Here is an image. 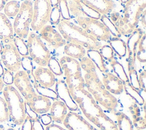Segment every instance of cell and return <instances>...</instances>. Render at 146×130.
Listing matches in <instances>:
<instances>
[{"instance_id": "obj_40", "label": "cell", "mask_w": 146, "mask_h": 130, "mask_svg": "<svg viewBox=\"0 0 146 130\" xmlns=\"http://www.w3.org/2000/svg\"><path fill=\"white\" fill-rule=\"evenodd\" d=\"M9 111L4 98L0 96V123L7 121L9 120Z\"/></svg>"}, {"instance_id": "obj_20", "label": "cell", "mask_w": 146, "mask_h": 130, "mask_svg": "<svg viewBox=\"0 0 146 130\" xmlns=\"http://www.w3.org/2000/svg\"><path fill=\"white\" fill-rule=\"evenodd\" d=\"M14 32L13 26L9 18L0 12V39L5 44L13 41Z\"/></svg>"}, {"instance_id": "obj_14", "label": "cell", "mask_w": 146, "mask_h": 130, "mask_svg": "<svg viewBox=\"0 0 146 130\" xmlns=\"http://www.w3.org/2000/svg\"><path fill=\"white\" fill-rule=\"evenodd\" d=\"M39 36L54 48H58L66 44L62 35L50 25H44L39 31Z\"/></svg>"}, {"instance_id": "obj_56", "label": "cell", "mask_w": 146, "mask_h": 130, "mask_svg": "<svg viewBox=\"0 0 146 130\" xmlns=\"http://www.w3.org/2000/svg\"><path fill=\"white\" fill-rule=\"evenodd\" d=\"M136 130H143V129H137Z\"/></svg>"}, {"instance_id": "obj_23", "label": "cell", "mask_w": 146, "mask_h": 130, "mask_svg": "<svg viewBox=\"0 0 146 130\" xmlns=\"http://www.w3.org/2000/svg\"><path fill=\"white\" fill-rule=\"evenodd\" d=\"M110 20L115 25V27L121 35L129 36L134 31L124 19L122 14L118 12H113L110 15Z\"/></svg>"}, {"instance_id": "obj_29", "label": "cell", "mask_w": 146, "mask_h": 130, "mask_svg": "<svg viewBox=\"0 0 146 130\" xmlns=\"http://www.w3.org/2000/svg\"><path fill=\"white\" fill-rule=\"evenodd\" d=\"M124 86V91L126 94L129 96L136 104L143 106L145 104V100L144 98L140 94L139 92L135 90L130 84L129 82L123 83Z\"/></svg>"}, {"instance_id": "obj_49", "label": "cell", "mask_w": 146, "mask_h": 130, "mask_svg": "<svg viewBox=\"0 0 146 130\" xmlns=\"http://www.w3.org/2000/svg\"><path fill=\"white\" fill-rule=\"evenodd\" d=\"M33 130H44L39 119L32 120Z\"/></svg>"}, {"instance_id": "obj_45", "label": "cell", "mask_w": 146, "mask_h": 130, "mask_svg": "<svg viewBox=\"0 0 146 130\" xmlns=\"http://www.w3.org/2000/svg\"><path fill=\"white\" fill-rule=\"evenodd\" d=\"M25 109H26V115L28 116L29 117L31 118L32 120H36L39 119L38 115L36 113H35L29 105V104L25 101Z\"/></svg>"}, {"instance_id": "obj_26", "label": "cell", "mask_w": 146, "mask_h": 130, "mask_svg": "<svg viewBox=\"0 0 146 130\" xmlns=\"http://www.w3.org/2000/svg\"><path fill=\"white\" fill-rule=\"evenodd\" d=\"M87 55L100 71L103 73L107 72L108 70L105 63V60L101 55L99 50H87Z\"/></svg>"}, {"instance_id": "obj_33", "label": "cell", "mask_w": 146, "mask_h": 130, "mask_svg": "<svg viewBox=\"0 0 146 130\" xmlns=\"http://www.w3.org/2000/svg\"><path fill=\"white\" fill-rule=\"evenodd\" d=\"M20 9V4L17 0H11L7 2L3 7L4 14L7 17H16Z\"/></svg>"}, {"instance_id": "obj_28", "label": "cell", "mask_w": 146, "mask_h": 130, "mask_svg": "<svg viewBox=\"0 0 146 130\" xmlns=\"http://www.w3.org/2000/svg\"><path fill=\"white\" fill-rule=\"evenodd\" d=\"M114 114L117 120L119 130H133V125L130 118L121 111H115Z\"/></svg>"}, {"instance_id": "obj_24", "label": "cell", "mask_w": 146, "mask_h": 130, "mask_svg": "<svg viewBox=\"0 0 146 130\" xmlns=\"http://www.w3.org/2000/svg\"><path fill=\"white\" fill-rule=\"evenodd\" d=\"M129 111L132 116L133 125L136 129H144L146 128L145 112H142L136 103H132L129 107Z\"/></svg>"}, {"instance_id": "obj_55", "label": "cell", "mask_w": 146, "mask_h": 130, "mask_svg": "<svg viewBox=\"0 0 146 130\" xmlns=\"http://www.w3.org/2000/svg\"><path fill=\"white\" fill-rule=\"evenodd\" d=\"M2 48H3V47L2 46V44L0 43V54H1V53L2 52Z\"/></svg>"}, {"instance_id": "obj_52", "label": "cell", "mask_w": 146, "mask_h": 130, "mask_svg": "<svg viewBox=\"0 0 146 130\" xmlns=\"http://www.w3.org/2000/svg\"><path fill=\"white\" fill-rule=\"evenodd\" d=\"M4 86H5V83L3 82L2 78L1 77H0V92L3 90Z\"/></svg>"}, {"instance_id": "obj_10", "label": "cell", "mask_w": 146, "mask_h": 130, "mask_svg": "<svg viewBox=\"0 0 146 130\" xmlns=\"http://www.w3.org/2000/svg\"><path fill=\"white\" fill-rule=\"evenodd\" d=\"M145 7L146 0H128L125 3L122 15L133 30L137 27L140 18Z\"/></svg>"}, {"instance_id": "obj_46", "label": "cell", "mask_w": 146, "mask_h": 130, "mask_svg": "<svg viewBox=\"0 0 146 130\" xmlns=\"http://www.w3.org/2000/svg\"><path fill=\"white\" fill-rule=\"evenodd\" d=\"M139 82L141 87V88L144 91H145V84H146V71L143 70L140 72L139 76H138Z\"/></svg>"}, {"instance_id": "obj_42", "label": "cell", "mask_w": 146, "mask_h": 130, "mask_svg": "<svg viewBox=\"0 0 146 130\" xmlns=\"http://www.w3.org/2000/svg\"><path fill=\"white\" fill-rule=\"evenodd\" d=\"M58 6L62 18L64 20L70 21L71 17L69 12L67 0H58Z\"/></svg>"}, {"instance_id": "obj_19", "label": "cell", "mask_w": 146, "mask_h": 130, "mask_svg": "<svg viewBox=\"0 0 146 130\" xmlns=\"http://www.w3.org/2000/svg\"><path fill=\"white\" fill-rule=\"evenodd\" d=\"M102 83L105 88L112 95H120L124 91L122 81L111 72H106L102 78Z\"/></svg>"}, {"instance_id": "obj_18", "label": "cell", "mask_w": 146, "mask_h": 130, "mask_svg": "<svg viewBox=\"0 0 146 130\" xmlns=\"http://www.w3.org/2000/svg\"><path fill=\"white\" fill-rule=\"evenodd\" d=\"M25 101L35 113L40 115L46 113L51 106L50 99L38 94Z\"/></svg>"}, {"instance_id": "obj_38", "label": "cell", "mask_w": 146, "mask_h": 130, "mask_svg": "<svg viewBox=\"0 0 146 130\" xmlns=\"http://www.w3.org/2000/svg\"><path fill=\"white\" fill-rule=\"evenodd\" d=\"M100 19L109 30L111 35H113L114 36L120 38L121 35L120 34L115 25L112 23L108 16L106 15H101Z\"/></svg>"}, {"instance_id": "obj_39", "label": "cell", "mask_w": 146, "mask_h": 130, "mask_svg": "<svg viewBox=\"0 0 146 130\" xmlns=\"http://www.w3.org/2000/svg\"><path fill=\"white\" fill-rule=\"evenodd\" d=\"M80 6L82 11L87 17L96 19H100L101 14L96 10L86 5L82 0H80Z\"/></svg>"}, {"instance_id": "obj_35", "label": "cell", "mask_w": 146, "mask_h": 130, "mask_svg": "<svg viewBox=\"0 0 146 130\" xmlns=\"http://www.w3.org/2000/svg\"><path fill=\"white\" fill-rule=\"evenodd\" d=\"M145 33L141 37L137 46L136 58L141 63L146 62V43H145Z\"/></svg>"}, {"instance_id": "obj_27", "label": "cell", "mask_w": 146, "mask_h": 130, "mask_svg": "<svg viewBox=\"0 0 146 130\" xmlns=\"http://www.w3.org/2000/svg\"><path fill=\"white\" fill-rule=\"evenodd\" d=\"M110 46L113 51L120 58L124 57L127 54L126 43L119 37L113 36L109 40Z\"/></svg>"}, {"instance_id": "obj_12", "label": "cell", "mask_w": 146, "mask_h": 130, "mask_svg": "<svg viewBox=\"0 0 146 130\" xmlns=\"http://www.w3.org/2000/svg\"><path fill=\"white\" fill-rule=\"evenodd\" d=\"M13 83L26 101L37 94L28 74L24 70H18L16 72L14 76Z\"/></svg>"}, {"instance_id": "obj_37", "label": "cell", "mask_w": 146, "mask_h": 130, "mask_svg": "<svg viewBox=\"0 0 146 130\" xmlns=\"http://www.w3.org/2000/svg\"><path fill=\"white\" fill-rule=\"evenodd\" d=\"M47 66H48V69L55 75L60 76L63 74L59 61L54 56H51Z\"/></svg>"}, {"instance_id": "obj_53", "label": "cell", "mask_w": 146, "mask_h": 130, "mask_svg": "<svg viewBox=\"0 0 146 130\" xmlns=\"http://www.w3.org/2000/svg\"><path fill=\"white\" fill-rule=\"evenodd\" d=\"M3 72H4V68L2 66L1 61L0 60V77H2V76L3 74Z\"/></svg>"}, {"instance_id": "obj_11", "label": "cell", "mask_w": 146, "mask_h": 130, "mask_svg": "<svg viewBox=\"0 0 146 130\" xmlns=\"http://www.w3.org/2000/svg\"><path fill=\"white\" fill-rule=\"evenodd\" d=\"M1 60L6 68L17 72L21 67V56L13 41L4 44L1 53Z\"/></svg>"}, {"instance_id": "obj_17", "label": "cell", "mask_w": 146, "mask_h": 130, "mask_svg": "<svg viewBox=\"0 0 146 130\" xmlns=\"http://www.w3.org/2000/svg\"><path fill=\"white\" fill-rule=\"evenodd\" d=\"M33 75L35 80L41 86L51 88L56 83L55 75L47 68L38 66L34 70Z\"/></svg>"}, {"instance_id": "obj_51", "label": "cell", "mask_w": 146, "mask_h": 130, "mask_svg": "<svg viewBox=\"0 0 146 130\" xmlns=\"http://www.w3.org/2000/svg\"><path fill=\"white\" fill-rule=\"evenodd\" d=\"M10 1L11 0H0V12L1 10H2V9H3V7L6 3Z\"/></svg>"}, {"instance_id": "obj_34", "label": "cell", "mask_w": 146, "mask_h": 130, "mask_svg": "<svg viewBox=\"0 0 146 130\" xmlns=\"http://www.w3.org/2000/svg\"><path fill=\"white\" fill-rule=\"evenodd\" d=\"M21 67H22L23 70L28 74L31 82L34 80L35 78L33 75V72L34 70V65L33 63V60L29 55L21 56Z\"/></svg>"}, {"instance_id": "obj_6", "label": "cell", "mask_w": 146, "mask_h": 130, "mask_svg": "<svg viewBox=\"0 0 146 130\" xmlns=\"http://www.w3.org/2000/svg\"><path fill=\"white\" fill-rule=\"evenodd\" d=\"M26 44L33 61L39 66H46L51 55L39 35L33 31L29 33Z\"/></svg>"}, {"instance_id": "obj_13", "label": "cell", "mask_w": 146, "mask_h": 130, "mask_svg": "<svg viewBox=\"0 0 146 130\" xmlns=\"http://www.w3.org/2000/svg\"><path fill=\"white\" fill-rule=\"evenodd\" d=\"M62 123L68 130H99L82 116L73 111L67 112Z\"/></svg>"}, {"instance_id": "obj_44", "label": "cell", "mask_w": 146, "mask_h": 130, "mask_svg": "<svg viewBox=\"0 0 146 130\" xmlns=\"http://www.w3.org/2000/svg\"><path fill=\"white\" fill-rule=\"evenodd\" d=\"M2 76L3 82L6 85H12L14 82V75L13 72L7 68L4 69V72Z\"/></svg>"}, {"instance_id": "obj_50", "label": "cell", "mask_w": 146, "mask_h": 130, "mask_svg": "<svg viewBox=\"0 0 146 130\" xmlns=\"http://www.w3.org/2000/svg\"><path fill=\"white\" fill-rule=\"evenodd\" d=\"M45 130H66L61 126L55 124H50L46 126Z\"/></svg>"}, {"instance_id": "obj_2", "label": "cell", "mask_w": 146, "mask_h": 130, "mask_svg": "<svg viewBox=\"0 0 146 130\" xmlns=\"http://www.w3.org/2000/svg\"><path fill=\"white\" fill-rule=\"evenodd\" d=\"M85 87L98 103L110 112H115L118 105L115 96L111 94L100 80L96 68L86 72L84 76Z\"/></svg>"}, {"instance_id": "obj_9", "label": "cell", "mask_w": 146, "mask_h": 130, "mask_svg": "<svg viewBox=\"0 0 146 130\" xmlns=\"http://www.w3.org/2000/svg\"><path fill=\"white\" fill-rule=\"evenodd\" d=\"M52 7L51 0H34L33 17L30 26L33 31H39L50 21Z\"/></svg>"}, {"instance_id": "obj_8", "label": "cell", "mask_w": 146, "mask_h": 130, "mask_svg": "<svg viewBox=\"0 0 146 130\" xmlns=\"http://www.w3.org/2000/svg\"><path fill=\"white\" fill-rule=\"evenodd\" d=\"M74 20L80 27L99 41L107 42L112 38L109 30L100 19H96L86 16L79 17Z\"/></svg>"}, {"instance_id": "obj_4", "label": "cell", "mask_w": 146, "mask_h": 130, "mask_svg": "<svg viewBox=\"0 0 146 130\" xmlns=\"http://www.w3.org/2000/svg\"><path fill=\"white\" fill-rule=\"evenodd\" d=\"M2 91L10 119L14 124L21 125L27 116L24 100L19 91L12 85H6Z\"/></svg>"}, {"instance_id": "obj_21", "label": "cell", "mask_w": 146, "mask_h": 130, "mask_svg": "<svg viewBox=\"0 0 146 130\" xmlns=\"http://www.w3.org/2000/svg\"><path fill=\"white\" fill-rule=\"evenodd\" d=\"M86 5L96 10L100 14L111 13L115 7L113 0H82Z\"/></svg>"}, {"instance_id": "obj_48", "label": "cell", "mask_w": 146, "mask_h": 130, "mask_svg": "<svg viewBox=\"0 0 146 130\" xmlns=\"http://www.w3.org/2000/svg\"><path fill=\"white\" fill-rule=\"evenodd\" d=\"M39 119H40L39 120H40V122L44 125H46V126L50 124L52 121V119L50 116V114H48V113L42 114L40 116Z\"/></svg>"}, {"instance_id": "obj_1", "label": "cell", "mask_w": 146, "mask_h": 130, "mask_svg": "<svg viewBox=\"0 0 146 130\" xmlns=\"http://www.w3.org/2000/svg\"><path fill=\"white\" fill-rule=\"evenodd\" d=\"M69 91L84 115L100 130H119L117 124L104 112L85 87H76Z\"/></svg>"}, {"instance_id": "obj_15", "label": "cell", "mask_w": 146, "mask_h": 130, "mask_svg": "<svg viewBox=\"0 0 146 130\" xmlns=\"http://www.w3.org/2000/svg\"><path fill=\"white\" fill-rule=\"evenodd\" d=\"M55 91L58 98L61 99L62 101L65 103L70 111H76L78 109L79 107L72 99L64 80L60 79L56 82Z\"/></svg>"}, {"instance_id": "obj_3", "label": "cell", "mask_w": 146, "mask_h": 130, "mask_svg": "<svg viewBox=\"0 0 146 130\" xmlns=\"http://www.w3.org/2000/svg\"><path fill=\"white\" fill-rule=\"evenodd\" d=\"M57 27L63 38L68 42L79 44L87 50H99L102 47L100 41L70 21L60 19Z\"/></svg>"}, {"instance_id": "obj_22", "label": "cell", "mask_w": 146, "mask_h": 130, "mask_svg": "<svg viewBox=\"0 0 146 130\" xmlns=\"http://www.w3.org/2000/svg\"><path fill=\"white\" fill-rule=\"evenodd\" d=\"M67 107L65 103L60 100H56L51 104L50 108V116L52 121L58 123H62L67 113Z\"/></svg>"}, {"instance_id": "obj_41", "label": "cell", "mask_w": 146, "mask_h": 130, "mask_svg": "<svg viewBox=\"0 0 146 130\" xmlns=\"http://www.w3.org/2000/svg\"><path fill=\"white\" fill-rule=\"evenodd\" d=\"M99 52L104 60L111 62L114 59V51L110 45H103L99 49Z\"/></svg>"}, {"instance_id": "obj_36", "label": "cell", "mask_w": 146, "mask_h": 130, "mask_svg": "<svg viewBox=\"0 0 146 130\" xmlns=\"http://www.w3.org/2000/svg\"><path fill=\"white\" fill-rule=\"evenodd\" d=\"M13 41L18 51L21 56L29 55L28 48L26 43L25 42L23 38L15 35L14 36Z\"/></svg>"}, {"instance_id": "obj_47", "label": "cell", "mask_w": 146, "mask_h": 130, "mask_svg": "<svg viewBox=\"0 0 146 130\" xmlns=\"http://www.w3.org/2000/svg\"><path fill=\"white\" fill-rule=\"evenodd\" d=\"M21 125L22 130H33L32 120L28 116H26L23 123Z\"/></svg>"}, {"instance_id": "obj_25", "label": "cell", "mask_w": 146, "mask_h": 130, "mask_svg": "<svg viewBox=\"0 0 146 130\" xmlns=\"http://www.w3.org/2000/svg\"><path fill=\"white\" fill-rule=\"evenodd\" d=\"M64 52L68 56L76 59H80L86 54V48L84 47L72 42H68L64 45Z\"/></svg>"}, {"instance_id": "obj_5", "label": "cell", "mask_w": 146, "mask_h": 130, "mask_svg": "<svg viewBox=\"0 0 146 130\" xmlns=\"http://www.w3.org/2000/svg\"><path fill=\"white\" fill-rule=\"evenodd\" d=\"M59 62L64 72L65 82L69 90L76 87H85L82 68L77 59L68 56H63Z\"/></svg>"}, {"instance_id": "obj_16", "label": "cell", "mask_w": 146, "mask_h": 130, "mask_svg": "<svg viewBox=\"0 0 146 130\" xmlns=\"http://www.w3.org/2000/svg\"><path fill=\"white\" fill-rule=\"evenodd\" d=\"M145 33V30L140 27H137L129 36L126 43L127 50H128V62L135 63L136 59V54L138 44Z\"/></svg>"}, {"instance_id": "obj_54", "label": "cell", "mask_w": 146, "mask_h": 130, "mask_svg": "<svg viewBox=\"0 0 146 130\" xmlns=\"http://www.w3.org/2000/svg\"><path fill=\"white\" fill-rule=\"evenodd\" d=\"M128 0H120V1H121V3H123V4H124V3H126L127 2V1H128Z\"/></svg>"}, {"instance_id": "obj_7", "label": "cell", "mask_w": 146, "mask_h": 130, "mask_svg": "<svg viewBox=\"0 0 146 130\" xmlns=\"http://www.w3.org/2000/svg\"><path fill=\"white\" fill-rule=\"evenodd\" d=\"M33 17V3L31 0H24L20 5L18 13L13 23L15 35L23 39L26 38Z\"/></svg>"}, {"instance_id": "obj_43", "label": "cell", "mask_w": 146, "mask_h": 130, "mask_svg": "<svg viewBox=\"0 0 146 130\" xmlns=\"http://www.w3.org/2000/svg\"><path fill=\"white\" fill-rule=\"evenodd\" d=\"M61 14L58 5L53 6L51 9V11L50 16V22L51 24L57 26L60 21Z\"/></svg>"}, {"instance_id": "obj_32", "label": "cell", "mask_w": 146, "mask_h": 130, "mask_svg": "<svg viewBox=\"0 0 146 130\" xmlns=\"http://www.w3.org/2000/svg\"><path fill=\"white\" fill-rule=\"evenodd\" d=\"M110 63L113 72L116 75V76H117L123 83L129 82L128 76L125 71L123 66L119 62L114 59Z\"/></svg>"}, {"instance_id": "obj_31", "label": "cell", "mask_w": 146, "mask_h": 130, "mask_svg": "<svg viewBox=\"0 0 146 130\" xmlns=\"http://www.w3.org/2000/svg\"><path fill=\"white\" fill-rule=\"evenodd\" d=\"M34 88H35L37 93L42 96H46L48 98L52 99L53 100H58V96L56 92L51 89V88H47L40 85L35 80L31 82Z\"/></svg>"}, {"instance_id": "obj_30", "label": "cell", "mask_w": 146, "mask_h": 130, "mask_svg": "<svg viewBox=\"0 0 146 130\" xmlns=\"http://www.w3.org/2000/svg\"><path fill=\"white\" fill-rule=\"evenodd\" d=\"M128 69L129 75V80L131 86L137 91L141 90L138 79L137 72L135 68V63L128 62Z\"/></svg>"}]
</instances>
